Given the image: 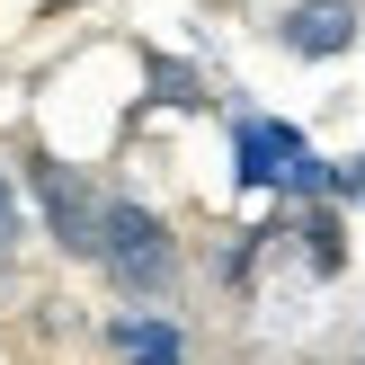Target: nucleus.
Masks as SVG:
<instances>
[{"label":"nucleus","mask_w":365,"mask_h":365,"mask_svg":"<svg viewBox=\"0 0 365 365\" xmlns=\"http://www.w3.org/2000/svg\"><path fill=\"white\" fill-rule=\"evenodd\" d=\"M18 232H27V223H18V187H9V178H0V267L18 259Z\"/></svg>","instance_id":"1a4fd4ad"},{"label":"nucleus","mask_w":365,"mask_h":365,"mask_svg":"<svg viewBox=\"0 0 365 365\" xmlns=\"http://www.w3.org/2000/svg\"><path fill=\"white\" fill-rule=\"evenodd\" d=\"M285 196H339V170L312 152V143H303V152H294V170H285Z\"/></svg>","instance_id":"0eeeda50"},{"label":"nucleus","mask_w":365,"mask_h":365,"mask_svg":"<svg viewBox=\"0 0 365 365\" xmlns=\"http://www.w3.org/2000/svg\"><path fill=\"white\" fill-rule=\"evenodd\" d=\"M294 232H303V259H312V277H339V267H348V232H339V214H330V205H312Z\"/></svg>","instance_id":"423d86ee"},{"label":"nucleus","mask_w":365,"mask_h":365,"mask_svg":"<svg viewBox=\"0 0 365 365\" xmlns=\"http://www.w3.org/2000/svg\"><path fill=\"white\" fill-rule=\"evenodd\" d=\"M294 152H303V134L285 116H241L232 125V178H241V187H285Z\"/></svg>","instance_id":"7ed1b4c3"},{"label":"nucleus","mask_w":365,"mask_h":365,"mask_svg":"<svg viewBox=\"0 0 365 365\" xmlns=\"http://www.w3.org/2000/svg\"><path fill=\"white\" fill-rule=\"evenodd\" d=\"M277 45L303 53V63H339V53L356 45V9L348 0H303V9L277 18Z\"/></svg>","instance_id":"20e7f679"},{"label":"nucleus","mask_w":365,"mask_h":365,"mask_svg":"<svg viewBox=\"0 0 365 365\" xmlns=\"http://www.w3.org/2000/svg\"><path fill=\"white\" fill-rule=\"evenodd\" d=\"M89 259H98L107 285H116V294H134V303L170 294V277H178V241H170V223H160L152 205H134V196H107V214H98V250H89Z\"/></svg>","instance_id":"f257e3e1"},{"label":"nucleus","mask_w":365,"mask_h":365,"mask_svg":"<svg viewBox=\"0 0 365 365\" xmlns=\"http://www.w3.org/2000/svg\"><path fill=\"white\" fill-rule=\"evenodd\" d=\"M107 348H116V356H152V365H178V356H187V330H178V321H143V312H116V321H107Z\"/></svg>","instance_id":"39448f33"},{"label":"nucleus","mask_w":365,"mask_h":365,"mask_svg":"<svg viewBox=\"0 0 365 365\" xmlns=\"http://www.w3.org/2000/svg\"><path fill=\"white\" fill-rule=\"evenodd\" d=\"M152 98H170V107H196L205 89H196V71H178V63H152Z\"/></svg>","instance_id":"6e6552de"},{"label":"nucleus","mask_w":365,"mask_h":365,"mask_svg":"<svg viewBox=\"0 0 365 365\" xmlns=\"http://www.w3.org/2000/svg\"><path fill=\"white\" fill-rule=\"evenodd\" d=\"M27 196H36V214H45V232H53V250H63V259H89V250H98V214H107V196L89 187L71 160L36 152V160H27Z\"/></svg>","instance_id":"f03ea898"},{"label":"nucleus","mask_w":365,"mask_h":365,"mask_svg":"<svg viewBox=\"0 0 365 365\" xmlns=\"http://www.w3.org/2000/svg\"><path fill=\"white\" fill-rule=\"evenodd\" d=\"M339 196H365V152H356V170H339Z\"/></svg>","instance_id":"9d476101"}]
</instances>
